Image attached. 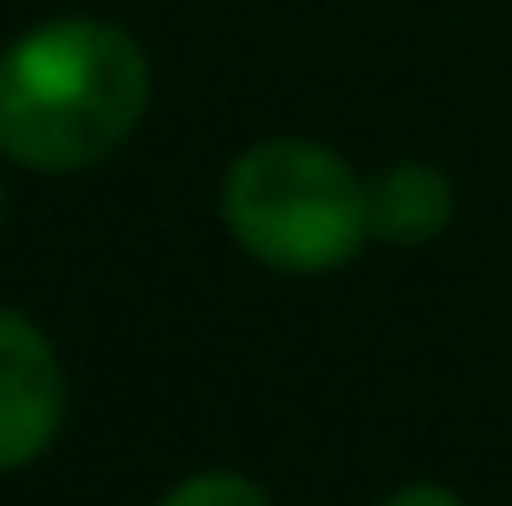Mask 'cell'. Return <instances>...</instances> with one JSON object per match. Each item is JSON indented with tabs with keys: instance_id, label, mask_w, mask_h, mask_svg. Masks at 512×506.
Returning a JSON list of instances; mask_svg holds the SVG:
<instances>
[{
	"instance_id": "obj_1",
	"label": "cell",
	"mask_w": 512,
	"mask_h": 506,
	"mask_svg": "<svg viewBox=\"0 0 512 506\" xmlns=\"http://www.w3.org/2000/svg\"><path fill=\"white\" fill-rule=\"evenodd\" d=\"M150 52L98 13H52L0 46V156L33 176L98 169L150 111Z\"/></svg>"
},
{
	"instance_id": "obj_2",
	"label": "cell",
	"mask_w": 512,
	"mask_h": 506,
	"mask_svg": "<svg viewBox=\"0 0 512 506\" xmlns=\"http://www.w3.org/2000/svg\"><path fill=\"white\" fill-rule=\"evenodd\" d=\"M221 221L234 247L273 273H338L376 241L370 182L312 137L247 143L221 176Z\"/></svg>"
},
{
	"instance_id": "obj_3",
	"label": "cell",
	"mask_w": 512,
	"mask_h": 506,
	"mask_svg": "<svg viewBox=\"0 0 512 506\" xmlns=\"http://www.w3.org/2000/svg\"><path fill=\"white\" fill-rule=\"evenodd\" d=\"M65 429V364L33 318L0 305V474L33 468Z\"/></svg>"
},
{
	"instance_id": "obj_4",
	"label": "cell",
	"mask_w": 512,
	"mask_h": 506,
	"mask_svg": "<svg viewBox=\"0 0 512 506\" xmlns=\"http://www.w3.org/2000/svg\"><path fill=\"white\" fill-rule=\"evenodd\" d=\"M454 221V182L441 163H389L370 182V228L383 247H428Z\"/></svg>"
},
{
	"instance_id": "obj_5",
	"label": "cell",
	"mask_w": 512,
	"mask_h": 506,
	"mask_svg": "<svg viewBox=\"0 0 512 506\" xmlns=\"http://www.w3.org/2000/svg\"><path fill=\"white\" fill-rule=\"evenodd\" d=\"M156 506H273V500H266V487L247 481V474L208 468V474H188V481H175Z\"/></svg>"
},
{
	"instance_id": "obj_6",
	"label": "cell",
	"mask_w": 512,
	"mask_h": 506,
	"mask_svg": "<svg viewBox=\"0 0 512 506\" xmlns=\"http://www.w3.org/2000/svg\"><path fill=\"white\" fill-rule=\"evenodd\" d=\"M383 506H461V494L441 487V481H415V487H396Z\"/></svg>"
},
{
	"instance_id": "obj_7",
	"label": "cell",
	"mask_w": 512,
	"mask_h": 506,
	"mask_svg": "<svg viewBox=\"0 0 512 506\" xmlns=\"http://www.w3.org/2000/svg\"><path fill=\"white\" fill-rule=\"evenodd\" d=\"M0 228H7V176H0Z\"/></svg>"
}]
</instances>
